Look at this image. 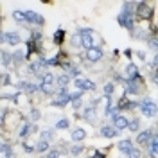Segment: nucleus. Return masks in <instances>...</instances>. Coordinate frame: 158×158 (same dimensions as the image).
Instances as JSON below:
<instances>
[{"label":"nucleus","instance_id":"nucleus-1","mask_svg":"<svg viewBox=\"0 0 158 158\" xmlns=\"http://www.w3.org/2000/svg\"><path fill=\"white\" fill-rule=\"evenodd\" d=\"M118 23L122 25V27H126V29L133 31V4L129 2V4H124V9L122 13L118 15Z\"/></svg>","mask_w":158,"mask_h":158},{"label":"nucleus","instance_id":"nucleus-2","mask_svg":"<svg viewBox=\"0 0 158 158\" xmlns=\"http://www.w3.org/2000/svg\"><path fill=\"white\" fill-rule=\"evenodd\" d=\"M140 111H142V115L144 117H155L158 113V108H156V104L151 101V99H144L142 102H140Z\"/></svg>","mask_w":158,"mask_h":158},{"label":"nucleus","instance_id":"nucleus-3","mask_svg":"<svg viewBox=\"0 0 158 158\" xmlns=\"http://www.w3.org/2000/svg\"><path fill=\"white\" fill-rule=\"evenodd\" d=\"M94 31L92 29H83L81 31V47H85L86 50H90L94 47Z\"/></svg>","mask_w":158,"mask_h":158},{"label":"nucleus","instance_id":"nucleus-4","mask_svg":"<svg viewBox=\"0 0 158 158\" xmlns=\"http://www.w3.org/2000/svg\"><path fill=\"white\" fill-rule=\"evenodd\" d=\"M137 15L142 20H148V18H151V15H153V7L148 6V4H137Z\"/></svg>","mask_w":158,"mask_h":158},{"label":"nucleus","instance_id":"nucleus-5","mask_svg":"<svg viewBox=\"0 0 158 158\" xmlns=\"http://www.w3.org/2000/svg\"><path fill=\"white\" fill-rule=\"evenodd\" d=\"M67 102H70V94L65 88H61V92L58 94V99H56L52 104H54V106H65Z\"/></svg>","mask_w":158,"mask_h":158},{"label":"nucleus","instance_id":"nucleus-6","mask_svg":"<svg viewBox=\"0 0 158 158\" xmlns=\"http://www.w3.org/2000/svg\"><path fill=\"white\" fill-rule=\"evenodd\" d=\"M2 41H4V43H9V45H18L20 34L18 32H4V34H2Z\"/></svg>","mask_w":158,"mask_h":158},{"label":"nucleus","instance_id":"nucleus-7","mask_svg":"<svg viewBox=\"0 0 158 158\" xmlns=\"http://www.w3.org/2000/svg\"><path fill=\"white\" fill-rule=\"evenodd\" d=\"M102 58V50L99 49V47H92L90 50H86V59L92 61V63H95L99 59Z\"/></svg>","mask_w":158,"mask_h":158},{"label":"nucleus","instance_id":"nucleus-8","mask_svg":"<svg viewBox=\"0 0 158 158\" xmlns=\"http://www.w3.org/2000/svg\"><path fill=\"white\" fill-rule=\"evenodd\" d=\"M25 16H27V22L36 23V25H43V22H45V18L40 16L38 13H34V11H25Z\"/></svg>","mask_w":158,"mask_h":158},{"label":"nucleus","instance_id":"nucleus-9","mask_svg":"<svg viewBox=\"0 0 158 158\" xmlns=\"http://www.w3.org/2000/svg\"><path fill=\"white\" fill-rule=\"evenodd\" d=\"M74 83H76V86H77L79 90H94V88H95V85H94L92 81H88V79H83V77H77Z\"/></svg>","mask_w":158,"mask_h":158},{"label":"nucleus","instance_id":"nucleus-10","mask_svg":"<svg viewBox=\"0 0 158 158\" xmlns=\"http://www.w3.org/2000/svg\"><path fill=\"white\" fill-rule=\"evenodd\" d=\"M113 126L120 131V129L129 128V122H128V118L126 117H122V115H115V117H113Z\"/></svg>","mask_w":158,"mask_h":158},{"label":"nucleus","instance_id":"nucleus-11","mask_svg":"<svg viewBox=\"0 0 158 158\" xmlns=\"http://www.w3.org/2000/svg\"><path fill=\"white\" fill-rule=\"evenodd\" d=\"M117 135H118V129L115 126H102L101 128V137L111 138V137H117Z\"/></svg>","mask_w":158,"mask_h":158},{"label":"nucleus","instance_id":"nucleus-12","mask_svg":"<svg viewBox=\"0 0 158 158\" xmlns=\"http://www.w3.org/2000/svg\"><path fill=\"white\" fill-rule=\"evenodd\" d=\"M70 138H72L74 142H81V140H85V138H86V131H85V129H81V128L74 129V131H72V135H70Z\"/></svg>","mask_w":158,"mask_h":158},{"label":"nucleus","instance_id":"nucleus-13","mask_svg":"<svg viewBox=\"0 0 158 158\" xmlns=\"http://www.w3.org/2000/svg\"><path fill=\"white\" fill-rule=\"evenodd\" d=\"M149 140H153V138H151V129H144L142 133H138V137H137L138 144H146Z\"/></svg>","mask_w":158,"mask_h":158},{"label":"nucleus","instance_id":"nucleus-14","mask_svg":"<svg viewBox=\"0 0 158 158\" xmlns=\"http://www.w3.org/2000/svg\"><path fill=\"white\" fill-rule=\"evenodd\" d=\"M118 149H120L124 155H128L129 151L133 149V144H131V140H120V142H118Z\"/></svg>","mask_w":158,"mask_h":158},{"label":"nucleus","instance_id":"nucleus-15","mask_svg":"<svg viewBox=\"0 0 158 158\" xmlns=\"http://www.w3.org/2000/svg\"><path fill=\"white\" fill-rule=\"evenodd\" d=\"M85 118L86 120H95V108H92V106H88V108H85Z\"/></svg>","mask_w":158,"mask_h":158},{"label":"nucleus","instance_id":"nucleus-16","mask_svg":"<svg viewBox=\"0 0 158 158\" xmlns=\"http://www.w3.org/2000/svg\"><path fill=\"white\" fill-rule=\"evenodd\" d=\"M131 106H137V104L128 101V99H120V102H118V110H129Z\"/></svg>","mask_w":158,"mask_h":158},{"label":"nucleus","instance_id":"nucleus-17","mask_svg":"<svg viewBox=\"0 0 158 158\" xmlns=\"http://www.w3.org/2000/svg\"><path fill=\"white\" fill-rule=\"evenodd\" d=\"M149 151H151V155H153V156H155V155L158 156V137H153V140H151V148H149Z\"/></svg>","mask_w":158,"mask_h":158},{"label":"nucleus","instance_id":"nucleus-18","mask_svg":"<svg viewBox=\"0 0 158 158\" xmlns=\"http://www.w3.org/2000/svg\"><path fill=\"white\" fill-rule=\"evenodd\" d=\"M69 81H70V76L69 74H63V76H59L58 77V85L61 86V88H65V86L69 85Z\"/></svg>","mask_w":158,"mask_h":158},{"label":"nucleus","instance_id":"nucleus-19","mask_svg":"<svg viewBox=\"0 0 158 158\" xmlns=\"http://www.w3.org/2000/svg\"><path fill=\"white\" fill-rule=\"evenodd\" d=\"M41 85H54V76L52 74H43V77H41Z\"/></svg>","mask_w":158,"mask_h":158},{"label":"nucleus","instance_id":"nucleus-20","mask_svg":"<svg viewBox=\"0 0 158 158\" xmlns=\"http://www.w3.org/2000/svg\"><path fill=\"white\" fill-rule=\"evenodd\" d=\"M2 153H4L6 158H15V155H13V151H11V148L7 144H2Z\"/></svg>","mask_w":158,"mask_h":158},{"label":"nucleus","instance_id":"nucleus-21","mask_svg":"<svg viewBox=\"0 0 158 158\" xmlns=\"http://www.w3.org/2000/svg\"><path fill=\"white\" fill-rule=\"evenodd\" d=\"M47 149H49V142H47V140H40L38 146H36V151L43 153V151H47Z\"/></svg>","mask_w":158,"mask_h":158},{"label":"nucleus","instance_id":"nucleus-22","mask_svg":"<svg viewBox=\"0 0 158 158\" xmlns=\"http://www.w3.org/2000/svg\"><path fill=\"white\" fill-rule=\"evenodd\" d=\"M13 18L18 20V22H27V16H25V13H22V11H15V13H13Z\"/></svg>","mask_w":158,"mask_h":158},{"label":"nucleus","instance_id":"nucleus-23","mask_svg":"<svg viewBox=\"0 0 158 158\" xmlns=\"http://www.w3.org/2000/svg\"><path fill=\"white\" fill-rule=\"evenodd\" d=\"M69 126H70V124H69V120H67V118H61L59 122H56V128H58V129H67Z\"/></svg>","mask_w":158,"mask_h":158},{"label":"nucleus","instance_id":"nucleus-24","mask_svg":"<svg viewBox=\"0 0 158 158\" xmlns=\"http://www.w3.org/2000/svg\"><path fill=\"white\" fill-rule=\"evenodd\" d=\"M113 90H115V85H113V83H108V85L104 86V95H108V97H110Z\"/></svg>","mask_w":158,"mask_h":158},{"label":"nucleus","instance_id":"nucleus-25","mask_svg":"<svg viewBox=\"0 0 158 158\" xmlns=\"http://www.w3.org/2000/svg\"><path fill=\"white\" fill-rule=\"evenodd\" d=\"M50 138H52V131H50V129H45V131H41V140H47V142H49Z\"/></svg>","mask_w":158,"mask_h":158},{"label":"nucleus","instance_id":"nucleus-26","mask_svg":"<svg viewBox=\"0 0 158 158\" xmlns=\"http://www.w3.org/2000/svg\"><path fill=\"white\" fill-rule=\"evenodd\" d=\"M138 126H140V124H138V120H137V118L129 120V129H131V131H138Z\"/></svg>","mask_w":158,"mask_h":158},{"label":"nucleus","instance_id":"nucleus-27","mask_svg":"<svg viewBox=\"0 0 158 158\" xmlns=\"http://www.w3.org/2000/svg\"><path fill=\"white\" fill-rule=\"evenodd\" d=\"M63 34H65V32H63V31L59 29L58 32L54 34V41H56V43H61V41H63Z\"/></svg>","mask_w":158,"mask_h":158},{"label":"nucleus","instance_id":"nucleus-28","mask_svg":"<svg viewBox=\"0 0 158 158\" xmlns=\"http://www.w3.org/2000/svg\"><path fill=\"white\" fill-rule=\"evenodd\" d=\"M149 47L153 50H158V38H149Z\"/></svg>","mask_w":158,"mask_h":158},{"label":"nucleus","instance_id":"nucleus-29","mask_svg":"<svg viewBox=\"0 0 158 158\" xmlns=\"http://www.w3.org/2000/svg\"><path fill=\"white\" fill-rule=\"evenodd\" d=\"M128 158H140V151L133 148V149H131V151L128 153Z\"/></svg>","mask_w":158,"mask_h":158},{"label":"nucleus","instance_id":"nucleus-30","mask_svg":"<svg viewBox=\"0 0 158 158\" xmlns=\"http://www.w3.org/2000/svg\"><path fill=\"white\" fill-rule=\"evenodd\" d=\"M43 94H52V85H40Z\"/></svg>","mask_w":158,"mask_h":158},{"label":"nucleus","instance_id":"nucleus-31","mask_svg":"<svg viewBox=\"0 0 158 158\" xmlns=\"http://www.w3.org/2000/svg\"><path fill=\"white\" fill-rule=\"evenodd\" d=\"M29 131H31V126L29 124H25V126H23V128H22V133H20V137H27V135H29Z\"/></svg>","mask_w":158,"mask_h":158},{"label":"nucleus","instance_id":"nucleus-32","mask_svg":"<svg viewBox=\"0 0 158 158\" xmlns=\"http://www.w3.org/2000/svg\"><path fill=\"white\" fill-rule=\"evenodd\" d=\"M81 151H83V148H81V146H76V148L70 149V153H72L74 156H79V155H81Z\"/></svg>","mask_w":158,"mask_h":158},{"label":"nucleus","instance_id":"nucleus-33","mask_svg":"<svg viewBox=\"0 0 158 158\" xmlns=\"http://www.w3.org/2000/svg\"><path fill=\"white\" fill-rule=\"evenodd\" d=\"M2 61H4V65L9 63V54H7V52H2Z\"/></svg>","mask_w":158,"mask_h":158},{"label":"nucleus","instance_id":"nucleus-34","mask_svg":"<svg viewBox=\"0 0 158 158\" xmlns=\"http://www.w3.org/2000/svg\"><path fill=\"white\" fill-rule=\"evenodd\" d=\"M49 158H59V151H58V149H52V151H50V155H49Z\"/></svg>","mask_w":158,"mask_h":158},{"label":"nucleus","instance_id":"nucleus-35","mask_svg":"<svg viewBox=\"0 0 158 158\" xmlns=\"http://www.w3.org/2000/svg\"><path fill=\"white\" fill-rule=\"evenodd\" d=\"M2 83H4V85H9V76H7V74H4V76H2Z\"/></svg>","mask_w":158,"mask_h":158},{"label":"nucleus","instance_id":"nucleus-36","mask_svg":"<svg viewBox=\"0 0 158 158\" xmlns=\"http://www.w3.org/2000/svg\"><path fill=\"white\" fill-rule=\"evenodd\" d=\"M31 115H32L34 118H38V115H40V113H38V110H32V111H31Z\"/></svg>","mask_w":158,"mask_h":158},{"label":"nucleus","instance_id":"nucleus-37","mask_svg":"<svg viewBox=\"0 0 158 158\" xmlns=\"http://www.w3.org/2000/svg\"><path fill=\"white\" fill-rule=\"evenodd\" d=\"M23 148H25V151H27V153H32V148H31V146H27V144H25Z\"/></svg>","mask_w":158,"mask_h":158}]
</instances>
